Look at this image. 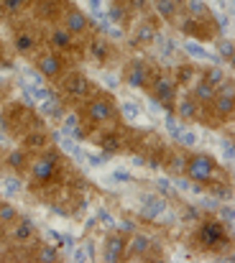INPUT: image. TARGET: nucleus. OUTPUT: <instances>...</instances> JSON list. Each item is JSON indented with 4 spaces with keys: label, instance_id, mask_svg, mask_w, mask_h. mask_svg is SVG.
<instances>
[{
    "label": "nucleus",
    "instance_id": "nucleus-1",
    "mask_svg": "<svg viewBox=\"0 0 235 263\" xmlns=\"http://www.w3.org/2000/svg\"><path fill=\"white\" fill-rule=\"evenodd\" d=\"M79 123L87 128V133L97 130V128H107V125H118L123 123L120 107L115 102V97L105 89H95L87 100H82L79 105Z\"/></svg>",
    "mask_w": 235,
    "mask_h": 263
},
{
    "label": "nucleus",
    "instance_id": "nucleus-2",
    "mask_svg": "<svg viewBox=\"0 0 235 263\" xmlns=\"http://www.w3.org/2000/svg\"><path fill=\"white\" fill-rule=\"evenodd\" d=\"M64 174V156L57 146H49L39 154L31 156V164H28V189L31 192H41V189H51L62 181Z\"/></svg>",
    "mask_w": 235,
    "mask_h": 263
},
{
    "label": "nucleus",
    "instance_id": "nucleus-3",
    "mask_svg": "<svg viewBox=\"0 0 235 263\" xmlns=\"http://www.w3.org/2000/svg\"><path fill=\"white\" fill-rule=\"evenodd\" d=\"M230 228L225 222H220L218 217L212 215H202L197 220V228L192 233V246L194 251H202V253H220V251H228L230 248Z\"/></svg>",
    "mask_w": 235,
    "mask_h": 263
},
{
    "label": "nucleus",
    "instance_id": "nucleus-4",
    "mask_svg": "<svg viewBox=\"0 0 235 263\" xmlns=\"http://www.w3.org/2000/svg\"><path fill=\"white\" fill-rule=\"evenodd\" d=\"M184 179H189L197 186H207V184H230L228 172L218 164L215 156L210 154H187V166H184Z\"/></svg>",
    "mask_w": 235,
    "mask_h": 263
},
{
    "label": "nucleus",
    "instance_id": "nucleus-5",
    "mask_svg": "<svg viewBox=\"0 0 235 263\" xmlns=\"http://www.w3.org/2000/svg\"><path fill=\"white\" fill-rule=\"evenodd\" d=\"M235 115V82L228 77L223 85L215 87V100L210 107H202V125L207 128H215L220 123H228L233 120Z\"/></svg>",
    "mask_w": 235,
    "mask_h": 263
},
{
    "label": "nucleus",
    "instance_id": "nucleus-6",
    "mask_svg": "<svg viewBox=\"0 0 235 263\" xmlns=\"http://www.w3.org/2000/svg\"><path fill=\"white\" fill-rule=\"evenodd\" d=\"M146 95L156 102L161 110H166L169 115H174V102H176V97H179V85H176V80H174L171 72L156 67L154 82H151V87H149Z\"/></svg>",
    "mask_w": 235,
    "mask_h": 263
},
{
    "label": "nucleus",
    "instance_id": "nucleus-7",
    "mask_svg": "<svg viewBox=\"0 0 235 263\" xmlns=\"http://www.w3.org/2000/svg\"><path fill=\"white\" fill-rule=\"evenodd\" d=\"M57 82V89H59V95H62V100H75V102H82V100H87L92 92H95V82L84 74V72H79V69H67L59 80H54Z\"/></svg>",
    "mask_w": 235,
    "mask_h": 263
},
{
    "label": "nucleus",
    "instance_id": "nucleus-8",
    "mask_svg": "<svg viewBox=\"0 0 235 263\" xmlns=\"http://www.w3.org/2000/svg\"><path fill=\"white\" fill-rule=\"evenodd\" d=\"M54 23H59V26H64L72 36H77L79 41L82 39H89L92 36V21H89V15L77 8L75 3H69V0H64L62 3V10H59V15H57V21Z\"/></svg>",
    "mask_w": 235,
    "mask_h": 263
},
{
    "label": "nucleus",
    "instance_id": "nucleus-9",
    "mask_svg": "<svg viewBox=\"0 0 235 263\" xmlns=\"http://www.w3.org/2000/svg\"><path fill=\"white\" fill-rule=\"evenodd\" d=\"M154 74H156V67H154V64H149V62L141 59V57H131V59L123 64L120 80H123V85H128V87L149 92L151 82H154Z\"/></svg>",
    "mask_w": 235,
    "mask_h": 263
},
{
    "label": "nucleus",
    "instance_id": "nucleus-10",
    "mask_svg": "<svg viewBox=\"0 0 235 263\" xmlns=\"http://www.w3.org/2000/svg\"><path fill=\"white\" fill-rule=\"evenodd\" d=\"M44 41H46V49H51V51H57V54H64V57H69V59H79V57H82V41H79L77 36H72V33H69L64 26H59V23H51V28L46 31Z\"/></svg>",
    "mask_w": 235,
    "mask_h": 263
},
{
    "label": "nucleus",
    "instance_id": "nucleus-11",
    "mask_svg": "<svg viewBox=\"0 0 235 263\" xmlns=\"http://www.w3.org/2000/svg\"><path fill=\"white\" fill-rule=\"evenodd\" d=\"M69 57H64V54H57V51H51V49H44V51H39L36 57H33V67H36V72L44 77V80H49V82H54V80H59L67 69H69Z\"/></svg>",
    "mask_w": 235,
    "mask_h": 263
},
{
    "label": "nucleus",
    "instance_id": "nucleus-12",
    "mask_svg": "<svg viewBox=\"0 0 235 263\" xmlns=\"http://www.w3.org/2000/svg\"><path fill=\"white\" fill-rule=\"evenodd\" d=\"M3 233H5V238L10 240V243H15L18 248H33L36 243H39V230H36V225L28 220V217H18L15 222H10L8 228H3Z\"/></svg>",
    "mask_w": 235,
    "mask_h": 263
},
{
    "label": "nucleus",
    "instance_id": "nucleus-13",
    "mask_svg": "<svg viewBox=\"0 0 235 263\" xmlns=\"http://www.w3.org/2000/svg\"><path fill=\"white\" fill-rule=\"evenodd\" d=\"M158 26H161V21L154 13H143V21H138V26L133 28V33L128 39V46L131 49H149L158 39Z\"/></svg>",
    "mask_w": 235,
    "mask_h": 263
},
{
    "label": "nucleus",
    "instance_id": "nucleus-14",
    "mask_svg": "<svg viewBox=\"0 0 235 263\" xmlns=\"http://www.w3.org/2000/svg\"><path fill=\"white\" fill-rule=\"evenodd\" d=\"M174 26L187 36V39H197V41H207L218 28H215V23L212 21H200V18H192V15H187L184 10L176 15V21H174Z\"/></svg>",
    "mask_w": 235,
    "mask_h": 263
},
{
    "label": "nucleus",
    "instance_id": "nucleus-15",
    "mask_svg": "<svg viewBox=\"0 0 235 263\" xmlns=\"http://www.w3.org/2000/svg\"><path fill=\"white\" fill-rule=\"evenodd\" d=\"M39 46H41V36L36 33V28H31V26H21V28L13 31V49H15L18 57L31 59V57L39 54Z\"/></svg>",
    "mask_w": 235,
    "mask_h": 263
},
{
    "label": "nucleus",
    "instance_id": "nucleus-16",
    "mask_svg": "<svg viewBox=\"0 0 235 263\" xmlns=\"http://www.w3.org/2000/svg\"><path fill=\"white\" fill-rule=\"evenodd\" d=\"M84 51H87V57H89L97 67H107V64L113 62V57H115L113 41H110L107 36H100V33H92V36H89Z\"/></svg>",
    "mask_w": 235,
    "mask_h": 263
},
{
    "label": "nucleus",
    "instance_id": "nucleus-17",
    "mask_svg": "<svg viewBox=\"0 0 235 263\" xmlns=\"http://www.w3.org/2000/svg\"><path fill=\"white\" fill-rule=\"evenodd\" d=\"M156 248L154 238L149 233H131L128 235V243H125V261H149V253Z\"/></svg>",
    "mask_w": 235,
    "mask_h": 263
},
{
    "label": "nucleus",
    "instance_id": "nucleus-18",
    "mask_svg": "<svg viewBox=\"0 0 235 263\" xmlns=\"http://www.w3.org/2000/svg\"><path fill=\"white\" fill-rule=\"evenodd\" d=\"M18 141H21V146H23L26 151L39 154V151L49 148L54 138H51V133H49L44 125H36V128H28L26 133H21V136H18Z\"/></svg>",
    "mask_w": 235,
    "mask_h": 263
},
{
    "label": "nucleus",
    "instance_id": "nucleus-19",
    "mask_svg": "<svg viewBox=\"0 0 235 263\" xmlns=\"http://www.w3.org/2000/svg\"><path fill=\"white\" fill-rule=\"evenodd\" d=\"M125 243H128V238L123 233H118V230L107 233L105 240H102V261L107 263L125 261Z\"/></svg>",
    "mask_w": 235,
    "mask_h": 263
},
{
    "label": "nucleus",
    "instance_id": "nucleus-20",
    "mask_svg": "<svg viewBox=\"0 0 235 263\" xmlns=\"http://www.w3.org/2000/svg\"><path fill=\"white\" fill-rule=\"evenodd\" d=\"M174 118L179 123H194V120L202 118V105L192 95L176 97V102H174Z\"/></svg>",
    "mask_w": 235,
    "mask_h": 263
},
{
    "label": "nucleus",
    "instance_id": "nucleus-21",
    "mask_svg": "<svg viewBox=\"0 0 235 263\" xmlns=\"http://www.w3.org/2000/svg\"><path fill=\"white\" fill-rule=\"evenodd\" d=\"M161 166L169 176H184V166H187V151L182 146L166 148L161 156Z\"/></svg>",
    "mask_w": 235,
    "mask_h": 263
},
{
    "label": "nucleus",
    "instance_id": "nucleus-22",
    "mask_svg": "<svg viewBox=\"0 0 235 263\" xmlns=\"http://www.w3.org/2000/svg\"><path fill=\"white\" fill-rule=\"evenodd\" d=\"M31 151H26L23 146H15L13 151H8L5 154V159H3V166H8V172H13V174L18 176H26L28 172V164H31Z\"/></svg>",
    "mask_w": 235,
    "mask_h": 263
},
{
    "label": "nucleus",
    "instance_id": "nucleus-23",
    "mask_svg": "<svg viewBox=\"0 0 235 263\" xmlns=\"http://www.w3.org/2000/svg\"><path fill=\"white\" fill-rule=\"evenodd\" d=\"M31 261H39V263H59L64 256H62V251H59V246H51V243H36L33 246V251H28L26 253Z\"/></svg>",
    "mask_w": 235,
    "mask_h": 263
},
{
    "label": "nucleus",
    "instance_id": "nucleus-24",
    "mask_svg": "<svg viewBox=\"0 0 235 263\" xmlns=\"http://www.w3.org/2000/svg\"><path fill=\"white\" fill-rule=\"evenodd\" d=\"M189 87H192L189 89V95H192L202 107H210V105H212V100H215V87H212L202 74H200V77L194 80V85H189Z\"/></svg>",
    "mask_w": 235,
    "mask_h": 263
},
{
    "label": "nucleus",
    "instance_id": "nucleus-25",
    "mask_svg": "<svg viewBox=\"0 0 235 263\" xmlns=\"http://www.w3.org/2000/svg\"><path fill=\"white\" fill-rule=\"evenodd\" d=\"M151 8H154V15L164 23H171L176 21V15L182 13V5H176L174 0H151Z\"/></svg>",
    "mask_w": 235,
    "mask_h": 263
},
{
    "label": "nucleus",
    "instance_id": "nucleus-26",
    "mask_svg": "<svg viewBox=\"0 0 235 263\" xmlns=\"http://www.w3.org/2000/svg\"><path fill=\"white\" fill-rule=\"evenodd\" d=\"M107 15H110V23H115L118 28H131L133 13L128 10V5H125L123 0H113V5H110Z\"/></svg>",
    "mask_w": 235,
    "mask_h": 263
},
{
    "label": "nucleus",
    "instance_id": "nucleus-27",
    "mask_svg": "<svg viewBox=\"0 0 235 263\" xmlns=\"http://www.w3.org/2000/svg\"><path fill=\"white\" fill-rule=\"evenodd\" d=\"M171 74H174V80H176L179 87H189V85L200 77V67L192 64V62H184V64H176Z\"/></svg>",
    "mask_w": 235,
    "mask_h": 263
},
{
    "label": "nucleus",
    "instance_id": "nucleus-28",
    "mask_svg": "<svg viewBox=\"0 0 235 263\" xmlns=\"http://www.w3.org/2000/svg\"><path fill=\"white\" fill-rule=\"evenodd\" d=\"M182 10H184L187 15H192V18H200V21H215L212 8H210L205 0H184Z\"/></svg>",
    "mask_w": 235,
    "mask_h": 263
},
{
    "label": "nucleus",
    "instance_id": "nucleus-29",
    "mask_svg": "<svg viewBox=\"0 0 235 263\" xmlns=\"http://www.w3.org/2000/svg\"><path fill=\"white\" fill-rule=\"evenodd\" d=\"M62 3H64V0H36L33 5H36L39 18H44V21H57V15H59V10H62Z\"/></svg>",
    "mask_w": 235,
    "mask_h": 263
},
{
    "label": "nucleus",
    "instance_id": "nucleus-30",
    "mask_svg": "<svg viewBox=\"0 0 235 263\" xmlns=\"http://www.w3.org/2000/svg\"><path fill=\"white\" fill-rule=\"evenodd\" d=\"M36 0H0V13L3 15H21L28 8H33Z\"/></svg>",
    "mask_w": 235,
    "mask_h": 263
},
{
    "label": "nucleus",
    "instance_id": "nucleus-31",
    "mask_svg": "<svg viewBox=\"0 0 235 263\" xmlns=\"http://www.w3.org/2000/svg\"><path fill=\"white\" fill-rule=\"evenodd\" d=\"M21 217V212L15 210V204H10V202H5V199H0V228H8L10 222H15Z\"/></svg>",
    "mask_w": 235,
    "mask_h": 263
},
{
    "label": "nucleus",
    "instance_id": "nucleus-32",
    "mask_svg": "<svg viewBox=\"0 0 235 263\" xmlns=\"http://www.w3.org/2000/svg\"><path fill=\"white\" fill-rule=\"evenodd\" d=\"M164 210H166V202L158 199V197H151V199H146V207H143L141 217H143V220H156V215L164 212Z\"/></svg>",
    "mask_w": 235,
    "mask_h": 263
},
{
    "label": "nucleus",
    "instance_id": "nucleus-33",
    "mask_svg": "<svg viewBox=\"0 0 235 263\" xmlns=\"http://www.w3.org/2000/svg\"><path fill=\"white\" fill-rule=\"evenodd\" d=\"M200 74H202L212 87H218V85H223V82L228 80V74H225V72H223V67H218V64H215V67H207V69H205V72H200Z\"/></svg>",
    "mask_w": 235,
    "mask_h": 263
},
{
    "label": "nucleus",
    "instance_id": "nucleus-34",
    "mask_svg": "<svg viewBox=\"0 0 235 263\" xmlns=\"http://www.w3.org/2000/svg\"><path fill=\"white\" fill-rule=\"evenodd\" d=\"M215 44H218V51H220L223 62H225V64H233V62H235L233 41H228V39H220V41H215Z\"/></svg>",
    "mask_w": 235,
    "mask_h": 263
},
{
    "label": "nucleus",
    "instance_id": "nucleus-35",
    "mask_svg": "<svg viewBox=\"0 0 235 263\" xmlns=\"http://www.w3.org/2000/svg\"><path fill=\"white\" fill-rule=\"evenodd\" d=\"M123 3L128 5V10L133 15H143V13L151 10V0H123Z\"/></svg>",
    "mask_w": 235,
    "mask_h": 263
},
{
    "label": "nucleus",
    "instance_id": "nucleus-36",
    "mask_svg": "<svg viewBox=\"0 0 235 263\" xmlns=\"http://www.w3.org/2000/svg\"><path fill=\"white\" fill-rule=\"evenodd\" d=\"M220 222H225L228 228H233V222H235V215H233V207H228V204H223L220 207V217H218Z\"/></svg>",
    "mask_w": 235,
    "mask_h": 263
},
{
    "label": "nucleus",
    "instance_id": "nucleus-37",
    "mask_svg": "<svg viewBox=\"0 0 235 263\" xmlns=\"http://www.w3.org/2000/svg\"><path fill=\"white\" fill-rule=\"evenodd\" d=\"M115 230H118V233H123V235H125V238H128V235H131V233H136V230H138V225H136V222H133V220H120V222H118V228H115Z\"/></svg>",
    "mask_w": 235,
    "mask_h": 263
},
{
    "label": "nucleus",
    "instance_id": "nucleus-38",
    "mask_svg": "<svg viewBox=\"0 0 235 263\" xmlns=\"http://www.w3.org/2000/svg\"><path fill=\"white\" fill-rule=\"evenodd\" d=\"M187 51H189L192 57H197V59H210V51H205V49L197 46V44H187Z\"/></svg>",
    "mask_w": 235,
    "mask_h": 263
},
{
    "label": "nucleus",
    "instance_id": "nucleus-39",
    "mask_svg": "<svg viewBox=\"0 0 235 263\" xmlns=\"http://www.w3.org/2000/svg\"><path fill=\"white\" fill-rule=\"evenodd\" d=\"M176 143H182V146H194V143H197V136L189 133V130H182L179 138H176Z\"/></svg>",
    "mask_w": 235,
    "mask_h": 263
},
{
    "label": "nucleus",
    "instance_id": "nucleus-40",
    "mask_svg": "<svg viewBox=\"0 0 235 263\" xmlns=\"http://www.w3.org/2000/svg\"><path fill=\"white\" fill-rule=\"evenodd\" d=\"M182 217H184L187 222H189V220H194V222H197V220L202 217V212H200L197 207H189V204H187V207H184V212H182Z\"/></svg>",
    "mask_w": 235,
    "mask_h": 263
},
{
    "label": "nucleus",
    "instance_id": "nucleus-41",
    "mask_svg": "<svg viewBox=\"0 0 235 263\" xmlns=\"http://www.w3.org/2000/svg\"><path fill=\"white\" fill-rule=\"evenodd\" d=\"M0 130L8 133V112H3V110H0Z\"/></svg>",
    "mask_w": 235,
    "mask_h": 263
},
{
    "label": "nucleus",
    "instance_id": "nucleus-42",
    "mask_svg": "<svg viewBox=\"0 0 235 263\" xmlns=\"http://www.w3.org/2000/svg\"><path fill=\"white\" fill-rule=\"evenodd\" d=\"M174 3H176V5H184V0H174Z\"/></svg>",
    "mask_w": 235,
    "mask_h": 263
},
{
    "label": "nucleus",
    "instance_id": "nucleus-43",
    "mask_svg": "<svg viewBox=\"0 0 235 263\" xmlns=\"http://www.w3.org/2000/svg\"><path fill=\"white\" fill-rule=\"evenodd\" d=\"M0 57H3V44H0Z\"/></svg>",
    "mask_w": 235,
    "mask_h": 263
},
{
    "label": "nucleus",
    "instance_id": "nucleus-44",
    "mask_svg": "<svg viewBox=\"0 0 235 263\" xmlns=\"http://www.w3.org/2000/svg\"><path fill=\"white\" fill-rule=\"evenodd\" d=\"M0 238H3V228H0Z\"/></svg>",
    "mask_w": 235,
    "mask_h": 263
},
{
    "label": "nucleus",
    "instance_id": "nucleus-45",
    "mask_svg": "<svg viewBox=\"0 0 235 263\" xmlns=\"http://www.w3.org/2000/svg\"><path fill=\"white\" fill-rule=\"evenodd\" d=\"M0 62H3V57H0Z\"/></svg>",
    "mask_w": 235,
    "mask_h": 263
}]
</instances>
